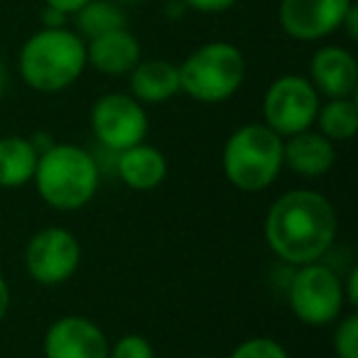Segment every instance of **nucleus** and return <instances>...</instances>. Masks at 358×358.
Here are the masks:
<instances>
[{
  "instance_id": "obj_1",
  "label": "nucleus",
  "mask_w": 358,
  "mask_h": 358,
  "mask_svg": "<svg viewBox=\"0 0 358 358\" xmlns=\"http://www.w3.org/2000/svg\"><path fill=\"white\" fill-rule=\"evenodd\" d=\"M338 231L336 211L324 194L294 189L282 194L268 211L265 238L285 263H317L334 245Z\"/></svg>"
},
{
  "instance_id": "obj_2",
  "label": "nucleus",
  "mask_w": 358,
  "mask_h": 358,
  "mask_svg": "<svg viewBox=\"0 0 358 358\" xmlns=\"http://www.w3.org/2000/svg\"><path fill=\"white\" fill-rule=\"evenodd\" d=\"M17 69L25 84L42 94L69 89L86 69V42L66 27H42L22 45Z\"/></svg>"
},
{
  "instance_id": "obj_3",
  "label": "nucleus",
  "mask_w": 358,
  "mask_h": 358,
  "mask_svg": "<svg viewBox=\"0 0 358 358\" xmlns=\"http://www.w3.org/2000/svg\"><path fill=\"white\" fill-rule=\"evenodd\" d=\"M35 187L57 211H79L96 196L99 164L79 145H50L37 157Z\"/></svg>"
},
{
  "instance_id": "obj_4",
  "label": "nucleus",
  "mask_w": 358,
  "mask_h": 358,
  "mask_svg": "<svg viewBox=\"0 0 358 358\" xmlns=\"http://www.w3.org/2000/svg\"><path fill=\"white\" fill-rule=\"evenodd\" d=\"M226 179L241 192H263L282 169V138L268 125L248 123L238 128L224 145Z\"/></svg>"
},
{
  "instance_id": "obj_5",
  "label": "nucleus",
  "mask_w": 358,
  "mask_h": 358,
  "mask_svg": "<svg viewBox=\"0 0 358 358\" xmlns=\"http://www.w3.org/2000/svg\"><path fill=\"white\" fill-rule=\"evenodd\" d=\"M243 79L245 57L231 42H206L179 66V89L201 103L229 101Z\"/></svg>"
},
{
  "instance_id": "obj_6",
  "label": "nucleus",
  "mask_w": 358,
  "mask_h": 358,
  "mask_svg": "<svg viewBox=\"0 0 358 358\" xmlns=\"http://www.w3.org/2000/svg\"><path fill=\"white\" fill-rule=\"evenodd\" d=\"M289 307L307 327H327L336 322L343 309V282L334 270L319 263L299 265L289 282Z\"/></svg>"
},
{
  "instance_id": "obj_7",
  "label": "nucleus",
  "mask_w": 358,
  "mask_h": 358,
  "mask_svg": "<svg viewBox=\"0 0 358 358\" xmlns=\"http://www.w3.org/2000/svg\"><path fill=\"white\" fill-rule=\"evenodd\" d=\"M265 125L282 135L304 133L314 125L319 113V94L312 81L297 74H285L270 84L263 101Z\"/></svg>"
},
{
  "instance_id": "obj_8",
  "label": "nucleus",
  "mask_w": 358,
  "mask_h": 358,
  "mask_svg": "<svg viewBox=\"0 0 358 358\" xmlns=\"http://www.w3.org/2000/svg\"><path fill=\"white\" fill-rule=\"evenodd\" d=\"M81 245L76 236L59 226L42 229L30 238L25 248V268L35 282L55 287L79 270Z\"/></svg>"
},
{
  "instance_id": "obj_9",
  "label": "nucleus",
  "mask_w": 358,
  "mask_h": 358,
  "mask_svg": "<svg viewBox=\"0 0 358 358\" xmlns=\"http://www.w3.org/2000/svg\"><path fill=\"white\" fill-rule=\"evenodd\" d=\"M91 128L101 145L123 152L133 145L145 143L148 113L133 96L106 94L91 108Z\"/></svg>"
},
{
  "instance_id": "obj_10",
  "label": "nucleus",
  "mask_w": 358,
  "mask_h": 358,
  "mask_svg": "<svg viewBox=\"0 0 358 358\" xmlns=\"http://www.w3.org/2000/svg\"><path fill=\"white\" fill-rule=\"evenodd\" d=\"M351 0H280V25L292 40L317 42L341 30Z\"/></svg>"
},
{
  "instance_id": "obj_11",
  "label": "nucleus",
  "mask_w": 358,
  "mask_h": 358,
  "mask_svg": "<svg viewBox=\"0 0 358 358\" xmlns=\"http://www.w3.org/2000/svg\"><path fill=\"white\" fill-rule=\"evenodd\" d=\"M45 358H108L103 329L81 314L62 317L45 334Z\"/></svg>"
},
{
  "instance_id": "obj_12",
  "label": "nucleus",
  "mask_w": 358,
  "mask_h": 358,
  "mask_svg": "<svg viewBox=\"0 0 358 358\" xmlns=\"http://www.w3.org/2000/svg\"><path fill=\"white\" fill-rule=\"evenodd\" d=\"M309 81L327 99H348L358 84V64L343 47H322L309 62Z\"/></svg>"
},
{
  "instance_id": "obj_13",
  "label": "nucleus",
  "mask_w": 358,
  "mask_h": 358,
  "mask_svg": "<svg viewBox=\"0 0 358 358\" xmlns=\"http://www.w3.org/2000/svg\"><path fill=\"white\" fill-rule=\"evenodd\" d=\"M140 55H143L140 52V42L125 27L94 37L86 45V64H91L96 71L108 76L130 74L135 69V64L143 59Z\"/></svg>"
},
{
  "instance_id": "obj_14",
  "label": "nucleus",
  "mask_w": 358,
  "mask_h": 358,
  "mask_svg": "<svg viewBox=\"0 0 358 358\" xmlns=\"http://www.w3.org/2000/svg\"><path fill=\"white\" fill-rule=\"evenodd\" d=\"M336 159L331 140L324 138L322 133H304L289 135L287 143H282V164H287L294 174L302 177H322L331 169Z\"/></svg>"
},
{
  "instance_id": "obj_15",
  "label": "nucleus",
  "mask_w": 358,
  "mask_h": 358,
  "mask_svg": "<svg viewBox=\"0 0 358 358\" xmlns=\"http://www.w3.org/2000/svg\"><path fill=\"white\" fill-rule=\"evenodd\" d=\"M118 174L135 192H152L167 177V157L152 145L138 143L118 157Z\"/></svg>"
},
{
  "instance_id": "obj_16",
  "label": "nucleus",
  "mask_w": 358,
  "mask_h": 358,
  "mask_svg": "<svg viewBox=\"0 0 358 358\" xmlns=\"http://www.w3.org/2000/svg\"><path fill=\"white\" fill-rule=\"evenodd\" d=\"M130 91L140 103H164L179 91V66L164 59H140L130 71Z\"/></svg>"
},
{
  "instance_id": "obj_17",
  "label": "nucleus",
  "mask_w": 358,
  "mask_h": 358,
  "mask_svg": "<svg viewBox=\"0 0 358 358\" xmlns=\"http://www.w3.org/2000/svg\"><path fill=\"white\" fill-rule=\"evenodd\" d=\"M37 150L30 140L8 135L0 138V187L3 189H17L35 177Z\"/></svg>"
},
{
  "instance_id": "obj_18",
  "label": "nucleus",
  "mask_w": 358,
  "mask_h": 358,
  "mask_svg": "<svg viewBox=\"0 0 358 358\" xmlns=\"http://www.w3.org/2000/svg\"><path fill=\"white\" fill-rule=\"evenodd\" d=\"M76 35L94 40L106 32H113L125 27V13L115 0H89L74 13Z\"/></svg>"
},
{
  "instance_id": "obj_19",
  "label": "nucleus",
  "mask_w": 358,
  "mask_h": 358,
  "mask_svg": "<svg viewBox=\"0 0 358 358\" xmlns=\"http://www.w3.org/2000/svg\"><path fill=\"white\" fill-rule=\"evenodd\" d=\"M319 130L329 140H351L358 130V106L353 96L348 99H329V103L319 106L317 120Z\"/></svg>"
},
{
  "instance_id": "obj_20",
  "label": "nucleus",
  "mask_w": 358,
  "mask_h": 358,
  "mask_svg": "<svg viewBox=\"0 0 358 358\" xmlns=\"http://www.w3.org/2000/svg\"><path fill=\"white\" fill-rule=\"evenodd\" d=\"M334 351L338 358H358V317L348 314L334 334Z\"/></svg>"
},
{
  "instance_id": "obj_21",
  "label": "nucleus",
  "mask_w": 358,
  "mask_h": 358,
  "mask_svg": "<svg viewBox=\"0 0 358 358\" xmlns=\"http://www.w3.org/2000/svg\"><path fill=\"white\" fill-rule=\"evenodd\" d=\"M229 358H289V356L275 338L255 336V338H248V341L241 343Z\"/></svg>"
},
{
  "instance_id": "obj_22",
  "label": "nucleus",
  "mask_w": 358,
  "mask_h": 358,
  "mask_svg": "<svg viewBox=\"0 0 358 358\" xmlns=\"http://www.w3.org/2000/svg\"><path fill=\"white\" fill-rule=\"evenodd\" d=\"M108 358H155V351L145 336L125 334L115 341L113 348H108Z\"/></svg>"
},
{
  "instance_id": "obj_23",
  "label": "nucleus",
  "mask_w": 358,
  "mask_h": 358,
  "mask_svg": "<svg viewBox=\"0 0 358 358\" xmlns=\"http://www.w3.org/2000/svg\"><path fill=\"white\" fill-rule=\"evenodd\" d=\"M182 3L196 13H224L234 8L238 0H182Z\"/></svg>"
},
{
  "instance_id": "obj_24",
  "label": "nucleus",
  "mask_w": 358,
  "mask_h": 358,
  "mask_svg": "<svg viewBox=\"0 0 358 358\" xmlns=\"http://www.w3.org/2000/svg\"><path fill=\"white\" fill-rule=\"evenodd\" d=\"M89 0H45V6L55 8V10L64 13V15H74L81 6H86Z\"/></svg>"
},
{
  "instance_id": "obj_25",
  "label": "nucleus",
  "mask_w": 358,
  "mask_h": 358,
  "mask_svg": "<svg viewBox=\"0 0 358 358\" xmlns=\"http://www.w3.org/2000/svg\"><path fill=\"white\" fill-rule=\"evenodd\" d=\"M64 13L55 10V8L45 6V13H42V20H45V27H64Z\"/></svg>"
},
{
  "instance_id": "obj_26",
  "label": "nucleus",
  "mask_w": 358,
  "mask_h": 358,
  "mask_svg": "<svg viewBox=\"0 0 358 358\" xmlns=\"http://www.w3.org/2000/svg\"><path fill=\"white\" fill-rule=\"evenodd\" d=\"M358 10H356V6H351L348 8V13H346V17H343V22H341V30H346V35L351 37V40H356L358 37V30H356V20H358Z\"/></svg>"
},
{
  "instance_id": "obj_27",
  "label": "nucleus",
  "mask_w": 358,
  "mask_h": 358,
  "mask_svg": "<svg viewBox=\"0 0 358 358\" xmlns=\"http://www.w3.org/2000/svg\"><path fill=\"white\" fill-rule=\"evenodd\" d=\"M8 309H10V287H8L6 278L0 275V322L6 319Z\"/></svg>"
},
{
  "instance_id": "obj_28",
  "label": "nucleus",
  "mask_w": 358,
  "mask_h": 358,
  "mask_svg": "<svg viewBox=\"0 0 358 358\" xmlns=\"http://www.w3.org/2000/svg\"><path fill=\"white\" fill-rule=\"evenodd\" d=\"M6 86H8V66H6V62L0 59V94L6 91Z\"/></svg>"
},
{
  "instance_id": "obj_29",
  "label": "nucleus",
  "mask_w": 358,
  "mask_h": 358,
  "mask_svg": "<svg viewBox=\"0 0 358 358\" xmlns=\"http://www.w3.org/2000/svg\"><path fill=\"white\" fill-rule=\"evenodd\" d=\"M118 6H133V3H140V0H115Z\"/></svg>"
},
{
  "instance_id": "obj_30",
  "label": "nucleus",
  "mask_w": 358,
  "mask_h": 358,
  "mask_svg": "<svg viewBox=\"0 0 358 358\" xmlns=\"http://www.w3.org/2000/svg\"><path fill=\"white\" fill-rule=\"evenodd\" d=\"M204 358H214V356H204Z\"/></svg>"
}]
</instances>
